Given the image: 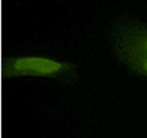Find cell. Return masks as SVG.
Listing matches in <instances>:
<instances>
[{
	"mask_svg": "<svg viewBox=\"0 0 147 138\" xmlns=\"http://www.w3.org/2000/svg\"><path fill=\"white\" fill-rule=\"evenodd\" d=\"M109 42L129 75L147 80V25L127 13L123 15L113 22Z\"/></svg>",
	"mask_w": 147,
	"mask_h": 138,
	"instance_id": "obj_1",
	"label": "cell"
},
{
	"mask_svg": "<svg viewBox=\"0 0 147 138\" xmlns=\"http://www.w3.org/2000/svg\"><path fill=\"white\" fill-rule=\"evenodd\" d=\"M3 76L4 78L44 77L69 86L79 81V65L71 61L34 55L6 58L3 61Z\"/></svg>",
	"mask_w": 147,
	"mask_h": 138,
	"instance_id": "obj_2",
	"label": "cell"
}]
</instances>
